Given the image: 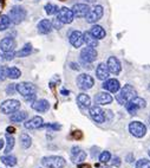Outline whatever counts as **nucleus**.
Wrapping results in <instances>:
<instances>
[{
  "instance_id": "nucleus-1",
  "label": "nucleus",
  "mask_w": 150,
  "mask_h": 168,
  "mask_svg": "<svg viewBox=\"0 0 150 168\" xmlns=\"http://www.w3.org/2000/svg\"><path fill=\"white\" fill-rule=\"evenodd\" d=\"M135 97H137L136 89L132 85H130V84H127V85H124L122 89L119 90V92L117 94V96H116V100L118 102V104L125 105L129 101L134 100Z\"/></svg>"
},
{
  "instance_id": "nucleus-2",
  "label": "nucleus",
  "mask_w": 150,
  "mask_h": 168,
  "mask_svg": "<svg viewBox=\"0 0 150 168\" xmlns=\"http://www.w3.org/2000/svg\"><path fill=\"white\" fill-rule=\"evenodd\" d=\"M41 165L46 168H63L66 165V161L62 156H45L41 159Z\"/></svg>"
},
{
  "instance_id": "nucleus-3",
  "label": "nucleus",
  "mask_w": 150,
  "mask_h": 168,
  "mask_svg": "<svg viewBox=\"0 0 150 168\" xmlns=\"http://www.w3.org/2000/svg\"><path fill=\"white\" fill-rule=\"evenodd\" d=\"M26 11L23 8V7H20V6H14L12 8L9 9L8 12V18L11 19V23L15 24V25H18V24L23 23L24 19L26 18Z\"/></svg>"
},
{
  "instance_id": "nucleus-4",
  "label": "nucleus",
  "mask_w": 150,
  "mask_h": 168,
  "mask_svg": "<svg viewBox=\"0 0 150 168\" xmlns=\"http://www.w3.org/2000/svg\"><path fill=\"white\" fill-rule=\"evenodd\" d=\"M97 58H98V52L96 51V49L89 47V46L82 49L80 55H79V60L84 63H93Z\"/></svg>"
},
{
  "instance_id": "nucleus-5",
  "label": "nucleus",
  "mask_w": 150,
  "mask_h": 168,
  "mask_svg": "<svg viewBox=\"0 0 150 168\" xmlns=\"http://www.w3.org/2000/svg\"><path fill=\"white\" fill-rule=\"evenodd\" d=\"M20 108V102L18 100H7L4 101L0 105V111L5 115H9L18 111Z\"/></svg>"
},
{
  "instance_id": "nucleus-6",
  "label": "nucleus",
  "mask_w": 150,
  "mask_h": 168,
  "mask_svg": "<svg viewBox=\"0 0 150 168\" xmlns=\"http://www.w3.org/2000/svg\"><path fill=\"white\" fill-rule=\"evenodd\" d=\"M15 90L18 91L19 94L25 98V97H27V96L36 95L37 86L30 82H23V83H19V84L15 85Z\"/></svg>"
},
{
  "instance_id": "nucleus-7",
  "label": "nucleus",
  "mask_w": 150,
  "mask_h": 168,
  "mask_svg": "<svg viewBox=\"0 0 150 168\" xmlns=\"http://www.w3.org/2000/svg\"><path fill=\"white\" fill-rule=\"evenodd\" d=\"M103 14H104V8H103V6H100V5H95V6L90 9V12L86 14L85 19H86V21L89 24H96L102 17H103Z\"/></svg>"
},
{
  "instance_id": "nucleus-8",
  "label": "nucleus",
  "mask_w": 150,
  "mask_h": 168,
  "mask_svg": "<svg viewBox=\"0 0 150 168\" xmlns=\"http://www.w3.org/2000/svg\"><path fill=\"white\" fill-rule=\"evenodd\" d=\"M129 132H130V134L132 136L141 139V137L146 136L147 127L142 122H140V121H132L129 124Z\"/></svg>"
},
{
  "instance_id": "nucleus-9",
  "label": "nucleus",
  "mask_w": 150,
  "mask_h": 168,
  "mask_svg": "<svg viewBox=\"0 0 150 168\" xmlns=\"http://www.w3.org/2000/svg\"><path fill=\"white\" fill-rule=\"evenodd\" d=\"M76 82H77V86L80 90H89L95 85V79L87 73L79 75L76 79Z\"/></svg>"
},
{
  "instance_id": "nucleus-10",
  "label": "nucleus",
  "mask_w": 150,
  "mask_h": 168,
  "mask_svg": "<svg viewBox=\"0 0 150 168\" xmlns=\"http://www.w3.org/2000/svg\"><path fill=\"white\" fill-rule=\"evenodd\" d=\"M57 19L59 20L62 24H71L75 19V15H73V12L71 8L69 7H60L58 13H57Z\"/></svg>"
},
{
  "instance_id": "nucleus-11",
  "label": "nucleus",
  "mask_w": 150,
  "mask_h": 168,
  "mask_svg": "<svg viewBox=\"0 0 150 168\" xmlns=\"http://www.w3.org/2000/svg\"><path fill=\"white\" fill-rule=\"evenodd\" d=\"M89 114L90 117L97 123H103L105 122V110H103L99 105H95L91 107L89 109Z\"/></svg>"
},
{
  "instance_id": "nucleus-12",
  "label": "nucleus",
  "mask_w": 150,
  "mask_h": 168,
  "mask_svg": "<svg viewBox=\"0 0 150 168\" xmlns=\"http://www.w3.org/2000/svg\"><path fill=\"white\" fill-rule=\"evenodd\" d=\"M69 41H70V44H71L73 47H76V49L82 47V45L84 44L83 33L80 31H78V30H75V31L70 32V34H69Z\"/></svg>"
},
{
  "instance_id": "nucleus-13",
  "label": "nucleus",
  "mask_w": 150,
  "mask_h": 168,
  "mask_svg": "<svg viewBox=\"0 0 150 168\" xmlns=\"http://www.w3.org/2000/svg\"><path fill=\"white\" fill-rule=\"evenodd\" d=\"M91 7L87 4H75L72 6V12L73 15L77 18H85L86 14L90 12Z\"/></svg>"
},
{
  "instance_id": "nucleus-14",
  "label": "nucleus",
  "mask_w": 150,
  "mask_h": 168,
  "mask_svg": "<svg viewBox=\"0 0 150 168\" xmlns=\"http://www.w3.org/2000/svg\"><path fill=\"white\" fill-rule=\"evenodd\" d=\"M106 66L109 69V71L114 75H118L122 71V65L121 62L118 60V58H116L114 56H110L108 60H106Z\"/></svg>"
},
{
  "instance_id": "nucleus-15",
  "label": "nucleus",
  "mask_w": 150,
  "mask_h": 168,
  "mask_svg": "<svg viewBox=\"0 0 150 168\" xmlns=\"http://www.w3.org/2000/svg\"><path fill=\"white\" fill-rule=\"evenodd\" d=\"M102 86L108 92H112V94L118 92L119 89H121V84H119V82L116 78H108V79H105L104 83L102 84Z\"/></svg>"
},
{
  "instance_id": "nucleus-16",
  "label": "nucleus",
  "mask_w": 150,
  "mask_h": 168,
  "mask_svg": "<svg viewBox=\"0 0 150 168\" xmlns=\"http://www.w3.org/2000/svg\"><path fill=\"white\" fill-rule=\"evenodd\" d=\"M114 101V97L111 96V94L109 92H98L97 95L95 96V102L97 103V105H106L112 103Z\"/></svg>"
},
{
  "instance_id": "nucleus-17",
  "label": "nucleus",
  "mask_w": 150,
  "mask_h": 168,
  "mask_svg": "<svg viewBox=\"0 0 150 168\" xmlns=\"http://www.w3.org/2000/svg\"><path fill=\"white\" fill-rule=\"evenodd\" d=\"M44 124V120L40 117V116H34L32 117L31 120H28L24 123V127L26 129H30V130H33V129H39V128L43 127Z\"/></svg>"
},
{
  "instance_id": "nucleus-18",
  "label": "nucleus",
  "mask_w": 150,
  "mask_h": 168,
  "mask_svg": "<svg viewBox=\"0 0 150 168\" xmlns=\"http://www.w3.org/2000/svg\"><path fill=\"white\" fill-rule=\"evenodd\" d=\"M15 47V40L11 37H6L0 40V50L2 52H11Z\"/></svg>"
},
{
  "instance_id": "nucleus-19",
  "label": "nucleus",
  "mask_w": 150,
  "mask_h": 168,
  "mask_svg": "<svg viewBox=\"0 0 150 168\" xmlns=\"http://www.w3.org/2000/svg\"><path fill=\"white\" fill-rule=\"evenodd\" d=\"M110 76V71L108 66H106V64L105 63H100L98 64V66L96 69V77L98 78L99 81H105V79H108Z\"/></svg>"
},
{
  "instance_id": "nucleus-20",
  "label": "nucleus",
  "mask_w": 150,
  "mask_h": 168,
  "mask_svg": "<svg viewBox=\"0 0 150 168\" xmlns=\"http://www.w3.org/2000/svg\"><path fill=\"white\" fill-rule=\"evenodd\" d=\"M31 108L34 109L36 111H38V113H46L47 110L50 109V103H49V101L46 100H38L32 103Z\"/></svg>"
},
{
  "instance_id": "nucleus-21",
  "label": "nucleus",
  "mask_w": 150,
  "mask_h": 168,
  "mask_svg": "<svg viewBox=\"0 0 150 168\" xmlns=\"http://www.w3.org/2000/svg\"><path fill=\"white\" fill-rule=\"evenodd\" d=\"M38 32L41 33V34H47V33H50L52 31V23H51L49 19H43L40 20L39 23H38Z\"/></svg>"
},
{
  "instance_id": "nucleus-22",
  "label": "nucleus",
  "mask_w": 150,
  "mask_h": 168,
  "mask_svg": "<svg viewBox=\"0 0 150 168\" xmlns=\"http://www.w3.org/2000/svg\"><path fill=\"white\" fill-rule=\"evenodd\" d=\"M89 32L95 37L97 40H98V39H103V38H105V36H106V32H105L104 27L100 26V25H96V24L93 25V26H91Z\"/></svg>"
},
{
  "instance_id": "nucleus-23",
  "label": "nucleus",
  "mask_w": 150,
  "mask_h": 168,
  "mask_svg": "<svg viewBox=\"0 0 150 168\" xmlns=\"http://www.w3.org/2000/svg\"><path fill=\"white\" fill-rule=\"evenodd\" d=\"M83 38H84V44H86V46H89V47L96 49L98 46V40L89 31H85L83 33Z\"/></svg>"
},
{
  "instance_id": "nucleus-24",
  "label": "nucleus",
  "mask_w": 150,
  "mask_h": 168,
  "mask_svg": "<svg viewBox=\"0 0 150 168\" xmlns=\"http://www.w3.org/2000/svg\"><path fill=\"white\" fill-rule=\"evenodd\" d=\"M76 101H77V104L82 108V109H84V108H87V107H90L91 104V98L90 96L87 95V94H79V95L77 96V98H76Z\"/></svg>"
},
{
  "instance_id": "nucleus-25",
  "label": "nucleus",
  "mask_w": 150,
  "mask_h": 168,
  "mask_svg": "<svg viewBox=\"0 0 150 168\" xmlns=\"http://www.w3.org/2000/svg\"><path fill=\"white\" fill-rule=\"evenodd\" d=\"M27 113L26 111H15L13 113L11 116H9V120L12 122H15V123H19V122H24L26 118H27Z\"/></svg>"
},
{
  "instance_id": "nucleus-26",
  "label": "nucleus",
  "mask_w": 150,
  "mask_h": 168,
  "mask_svg": "<svg viewBox=\"0 0 150 168\" xmlns=\"http://www.w3.org/2000/svg\"><path fill=\"white\" fill-rule=\"evenodd\" d=\"M1 162L6 166H8V167H13L17 165V159H15V156L13 155H4V156H1Z\"/></svg>"
},
{
  "instance_id": "nucleus-27",
  "label": "nucleus",
  "mask_w": 150,
  "mask_h": 168,
  "mask_svg": "<svg viewBox=\"0 0 150 168\" xmlns=\"http://www.w3.org/2000/svg\"><path fill=\"white\" fill-rule=\"evenodd\" d=\"M20 145H21V147H23V148H25V149L30 148V147H31V145H32L31 136H30L28 134H25V133H23V134L20 135Z\"/></svg>"
},
{
  "instance_id": "nucleus-28",
  "label": "nucleus",
  "mask_w": 150,
  "mask_h": 168,
  "mask_svg": "<svg viewBox=\"0 0 150 168\" xmlns=\"http://www.w3.org/2000/svg\"><path fill=\"white\" fill-rule=\"evenodd\" d=\"M20 76H21V71L18 68H15V66L8 68V70H7V77L8 78H11V79H18Z\"/></svg>"
},
{
  "instance_id": "nucleus-29",
  "label": "nucleus",
  "mask_w": 150,
  "mask_h": 168,
  "mask_svg": "<svg viewBox=\"0 0 150 168\" xmlns=\"http://www.w3.org/2000/svg\"><path fill=\"white\" fill-rule=\"evenodd\" d=\"M32 45L31 44H26V45H24V47L21 49V50H19L17 53H15V56L17 57H26V56H30L32 53Z\"/></svg>"
},
{
  "instance_id": "nucleus-30",
  "label": "nucleus",
  "mask_w": 150,
  "mask_h": 168,
  "mask_svg": "<svg viewBox=\"0 0 150 168\" xmlns=\"http://www.w3.org/2000/svg\"><path fill=\"white\" fill-rule=\"evenodd\" d=\"M9 25H11V19L8 18V15L2 14V15L0 17V31L7 30V28L9 27Z\"/></svg>"
},
{
  "instance_id": "nucleus-31",
  "label": "nucleus",
  "mask_w": 150,
  "mask_h": 168,
  "mask_svg": "<svg viewBox=\"0 0 150 168\" xmlns=\"http://www.w3.org/2000/svg\"><path fill=\"white\" fill-rule=\"evenodd\" d=\"M85 158H86L85 152H84V150H79L77 154H75L71 156V160H72L73 164H80V162H83V161L85 160Z\"/></svg>"
},
{
  "instance_id": "nucleus-32",
  "label": "nucleus",
  "mask_w": 150,
  "mask_h": 168,
  "mask_svg": "<svg viewBox=\"0 0 150 168\" xmlns=\"http://www.w3.org/2000/svg\"><path fill=\"white\" fill-rule=\"evenodd\" d=\"M14 147V139L13 136H11L9 134L6 135V148H5V154H9L11 150Z\"/></svg>"
},
{
  "instance_id": "nucleus-33",
  "label": "nucleus",
  "mask_w": 150,
  "mask_h": 168,
  "mask_svg": "<svg viewBox=\"0 0 150 168\" xmlns=\"http://www.w3.org/2000/svg\"><path fill=\"white\" fill-rule=\"evenodd\" d=\"M44 8H45V12L49 14V15L57 14V13H58V11H59V8H58V6H57V5L50 4V2H49V4H46Z\"/></svg>"
},
{
  "instance_id": "nucleus-34",
  "label": "nucleus",
  "mask_w": 150,
  "mask_h": 168,
  "mask_svg": "<svg viewBox=\"0 0 150 168\" xmlns=\"http://www.w3.org/2000/svg\"><path fill=\"white\" fill-rule=\"evenodd\" d=\"M131 102L136 105L137 109H143V108L147 105L146 100H143V98H141V97H135L134 100H131Z\"/></svg>"
},
{
  "instance_id": "nucleus-35",
  "label": "nucleus",
  "mask_w": 150,
  "mask_h": 168,
  "mask_svg": "<svg viewBox=\"0 0 150 168\" xmlns=\"http://www.w3.org/2000/svg\"><path fill=\"white\" fill-rule=\"evenodd\" d=\"M110 160H111V154L108 150H104V152H102L99 154V161L102 164H108Z\"/></svg>"
},
{
  "instance_id": "nucleus-36",
  "label": "nucleus",
  "mask_w": 150,
  "mask_h": 168,
  "mask_svg": "<svg viewBox=\"0 0 150 168\" xmlns=\"http://www.w3.org/2000/svg\"><path fill=\"white\" fill-rule=\"evenodd\" d=\"M125 108H127V111L130 114V115H135V114H136V111L138 110V109L136 108V105L134 104L131 101H129L127 104H125Z\"/></svg>"
},
{
  "instance_id": "nucleus-37",
  "label": "nucleus",
  "mask_w": 150,
  "mask_h": 168,
  "mask_svg": "<svg viewBox=\"0 0 150 168\" xmlns=\"http://www.w3.org/2000/svg\"><path fill=\"white\" fill-rule=\"evenodd\" d=\"M136 168H150V161L147 159H141L136 162Z\"/></svg>"
},
{
  "instance_id": "nucleus-38",
  "label": "nucleus",
  "mask_w": 150,
  "mask_h": 168,
  "mask_svg": "<svg viewBox=\"0 0 150 168\" xmlns=\"http://www.w3.org/2000/svg\"><path fill=\"white\" fill-rule=\"evenodd\" d=\"M43 127L47 128L49 130H52V132H58V130H60L62 126L58 123H47V124H43Z\"/></svg>"
},
{
  "instance_id": "nucleus-39",
  "label": "nucleus",
  "mask_w": 150,
  "mask_h": 168,
  "mask_svg": "<svg viewBox=\"0 0 150 168\" xmlns=\"http://www.w3.org/2000/svg\"><path fill=\"white\" fill-rule=\"evenodd\" d=\"M0 57H1L2 60H7V62H8V60H12V59L15 57V53H14L13 51H11V52H4Z\"/></svg>"
},
{
  "instance_id": "nucleus-40",
  "label": "nucleus",
  "mask_w": 150,
  "mask_h": 168,
  "mask_svg": "<svg viewBox=\"0 0 150 168\" xmlns=\"http://www.w3.org/2000/svg\"><path fill=\"white\" fill-rule=\"evenodd\" d=\"M7 70L8 68L6 66H0V81H5L7 77Z\"/></svg>"
},
{
  "instance_id": "nucleus-41",
  "label": "nucleus",
  "mask_w": 150,
  "mask_h": 168,
  "mask_svg": "<svg viewBox=\"0 0 150 168\" xmlns=\"http://www.w3.org/2000/svg\"><path fill=\"white\" fill-rule=\"evenodd\" d=\"M51 23H52V27H55L56 30H60V28H62V26H63V24L60 23V21L57 18H56L53 21H51Z\"/></svg>"
},
{
  "instance_id": "nucleus-42",
  "label": "nucleus",
  "mask_w": 150,
  "mask_h": 168,
  "mask_svg": "<svg viewBox=\"0 0 150 168\" xmlns=\"http://www.w3.org/2000/svg\"><path fill=\"white\" fill-rule=\"evenodd\" d=\"M14 91H15V85L14 84H11L6 88V92H7V95H13Z\"/></svg>"
},
{
  "instance_id": "nucleus-43",
  "label": "nucleus",
  "mask_w": 150,
  "mask_h": 168,
  "mask_svg": "<svg viewBox=\"0 0 150 168\" xmlns=\"http://www.w3.org/2000/svg\"><path fill=\"white\" fill-rule=\"evenodd\" d=\"M114 118V114L110 110H105V121H112Z\"/></svg>"
},
{
  "instance_id": "nucleus-44",
  "label": "nucleus",
  "mask_w": 150,
  "mask_h": 168,
  "mask_svg": "<svg viewBox=\"0 0 150 168\" xmlns=\"http://www.w3.org/2000/svg\"><path fill=\"white\" fill-rule=\"evenodd\" d=\"M110 162H111V166H115V167H119L121 166V159L119 158H114Z\"/></svg>"
},
{
  "instance_id": "nucleus-45",
  "label": "nucleus",
  "mask_w": 150,
  "mask_h": 168,
  "mask_svg": "<svg viewBox=\"0 0 150 168\" xmlns=\"http://www.w3.org/2000/svg\"><path fill=\"white\" fill-rule=\"evenodd\" d=\"M70 68L73 69V70H79V69H80V66H78L77 63H71V64H70Z\"/></svg>"
},
{
  "instance_id": "nucleus-46",
  "label": "nucleus",
  "mask_w": 150,
  "mask_h": 168,
  "mask_svg": "<svg viewBox=\"0 0 150 168\" xmlns=\"http://www.w3.org/2000/svg\"><path fill=\"white\" fill-rule=\"evenodd\" d=\"M127 162H132L134 161V156H132V154L130 155H127V160H125Z\"/></svg>"
},
{
  "instance_id": "nucleus-47",
  "label": "nucleus",
  "mask_w": 150,
  "mask_h": 168,
  "mask_svg": "<svg viewBox=\"0 0 150 168\" xmlns=\"http://www.w3.org/2000/svg\"><path fill=\"white\" fill-rule=\"evenodd\" d=\"M6 130H7V134H13V133H14V130H15V129H14L13 127H8V128H7V129H6Z\"/></svg>"
},
{
  "instance_id": "nucleus-48",
  "label": "nucleus",
  "mask_w": 150,
  "mask_h": 168,
  "mask_svg": "<svg viewBox=\"0 0 150 168\" xmlns=\"http://www.w3.org/2000/svg\"><path fill=\"white\" fill-rule=\"evenodd\" d=\"M60 92H62V95H64V96H68L69 95V91L68 90H62Z\"/></svg>"
},
{
  "instance_id": "nucleus-49",
  "label": "nucleus",
  "mask_w": 150,
  "mask_h": 168,
  "mask_svg": "<svg viewBox=\"0 0 150 168\" xmlns=\"http://www.w3.org/2000/svg\"><path fill=\"white\" fill-rule=\"evenodd\" d=\"M4 145H5V141H4V140H0V150L2 149V147H4Z\"/></svg>"
},
{
  "instance_id": "nucleus-50",
  "label": "nucleus",
  "mask_w": 150,
  "mask_h": 168,
  "mask_svg": "<svg viewBox=\"0 0 150 168\" xmlns=\"http://www.w3.org/2000/svg\"><path fill=\"white\" fill-rule=\"evenodd\" d=\"M99 168H111L110 166H103V167H99Z\"/></svg>"
},
{
  "instance_id": "nucleus-51",
  "label": "nucleus",
  "mask_w": 150,
  "mask_h": 168,
  "mask_svg": "<svg viewBox=\"0 0 150 168\" xmlns=\"http://www.w3.org/2000/svg\"><path fill=\"white\" fill-rule=\"evenodd\" d=\"M148 124H149V128H150V116H149V120H148Z\"/></svg>"
},
{
  "instance_id": "nucleus-52",
  "label": "nucleus",
  "mask_w": 150,
  "mask_h": 168,
  "mask_svg": "<svg viewBox=\"0 0 150 168\" xmlns=\"http://www.w3.org/2000/svg\"><path fill=\"white\" fill-rule=\"evenodd\" d=\"M149 156H150V150H149Z\"/></svg>"
},
{
  "instance_id": "nucleus-53",
  "label": "nucleus",
  "mask_w": 150,
  "mask_h": 168,
  "mask_svg": "<svg viewBox=\"0 0 150 168\" xmlns=\"http://www.w3.org/2000/svg\"><path fill=\"white\" fill-rule=\"evenodd\" d=\"M149 90H150V85H149Z\"/></svg>"
}]
</instances>
